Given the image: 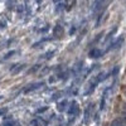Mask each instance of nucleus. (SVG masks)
<instances>
[{
	"instance_id": "obj_5",
	"label": "nucleus",
	"mask_w": 126,
	"mask_h": 126,
	"mask_svg": "<svg viewBox=\"0 0 126 126\" xmlns=\"http://www.w3.org/2000/svg\"><path fill=\"white\" fill-rule=\"evenodd\" d=\"M77 112H78V105H77L76 101H73V102H72V106H71V109H69V113H71V115H76Z\"/></svg>"
},
{
	"instance_id": "obj_7",
	"label": "nucleus",
	"mask_w": 126,
	"mask_h": 126,
	"mask_svg": "<svg viewBox=\"0 0 126 126\" xmlns=\"http://www.w3.org/2000/svg\"><path fill=\"white\" fill-rule=\"evenodd\" d=\"M23 68H24V66L22 64V66H19V67H18L16 69H14V71H12V73H13V75H16V73H19V72H20V71H22Z\"/></svg>"
},
{
	"instance_id": "obj_6",
	"label": "nucleus",
	"mask_w": 126,
	"mask_h": 126,
	"mask_svg": "<svg viewBox=\"0 0 126 126\" xmlns=\"http://www.w3.org/2000/svg\"><path fill=\"white\" fill-rule=\"evenodd\" d=\"M53 34H54L56 37H62V34H63V28H62L61 25H57V27L54 28V30H53Z\"/></svg>"
},
{
	"instance_id": "obj_9",
	"label": "nucleus",
	"mask_w": 126,
	"mask_h": 126,
	"mask_svg": "<svg viewBox=\"0 0 126 126\" xmlns=\"http://www.w3.org/2000/svg\"><path fill=\"white\" fill-rule=\"evenodd\" d=\"M122 112H124V115L126 116V103L124 105V107H122Z\"/></svg>"
},
{
	"instance_id": "obj_10",
	"label": "nucleus",
	"mask_w": 126,
	"mask_h": 126,
	"mask_svg": "<svg viewBox=\"0 0 126 126\" xmlns=\"http://www.w3.org/2000/svg\"><path fill=\"white\" fill-rule=\"evenodd\" d=\"M4 112H6V109H3V110H0V115H1V113H4Z\"/></svg>"
},
{
	"instance_id": "obj_2",
	"label": "nucleus",
	"mask_w": 126,
	"mask_h": 126,
	"mask_svg": "<svg viewBox=\"0 0 126 126\" xmlns=\"http://www.w3.org/2000/svg\"><path fill=\"white\" fill-rule=\"evenodd\" d=\"M110 126H126V116L115 119V120L110 124Z\"/></svg>"
},
{
	"instance_id": "obj_1",
	"label": "nucleus",
	"mask_w": 126,
	"mask_h": 126,
	"mask_svg": "<svg viewBox=\"0 0 126 126\" xmlns=\"http://www.w3.org/2000/svg\"><path fill=\"white\" fill-rule=\"evenodd\" d=\"M42 86H43V82H34V83H32V85H28L24 88V93H29L32 91H35V90L40 88Z\"/></svg>"
},
{
	"instance_id": "obj_11",
	"label": "nucleus",
	"mask_w": 126,
	"mask_h": 126,
	"mask_svg": "<svg viewBox=\"0 0 126 126\" xmlns=\"http://www.w3.org/2000/svg\"><path fill=\"white\" fill-rule=\"evenodd\" d=\"M124 94H125V96H126V86L124 87Z\"/></svg>"
},
{
	"instance_id": "obj_8",
	"label": "nucleus",
	"mask_w": 126,
	"mask_h": 126,
	"mask_svg": "<svg viewBox=\"0 0 126 126\" xmlns=\"http://www.w3.org/2000/svg\"><path fill=\"white\" fill-rule=\"evenodd\" d=\"M64 105H66V101H63L62 103H59L58 105V110L59 111H63V110H64Z\"/></svg>"
},
{
	"instance_id": "obj_4",
	"label": "nucleus",
	"mask_w": 126,
	"mask_h": 126,
	"mask_svg": "<svg viewBox=\"0 0 126 126\" xmlns=\"http://www.w3.org/2000/svg\"><path fill=\"white\" fill-rule=\"evenodd\" d=\"M30 125H32V126H47V122H46L44 120H42V119H37V120H34V121H32Z\"/></svg>"
},
{
	"instance_id": "obj_3",
	"label": "nucleus",
	"mask_w": 126,
	"mask_h": 126,
	"mask_svg": "<svg viewBox=\"0 0 126 126\" xmlns=\"http://www.w3.org/2000/svg\"><path fill=\"white\" fill-rule=\"evenodd\" d=\"M102 54H103V52L98 48H92L90 50V53H88V56L91 58H98V57H102Z\"/></svg>"
},
{
	"instance_id": "obj_12",
	"label": "nucleus",
	"mask_w": 126,
	"mask_h": 126,
	"mask_svg": "<svg viewBox=\"0 0 126 126\" xmlns=\"http://www.w3.org/2000/svg\"><path fill=\"white\" fill-rule=\"evenodd\" d=\"M0 98H1V97H0Z\"/></svg>"
}]
</instances>
